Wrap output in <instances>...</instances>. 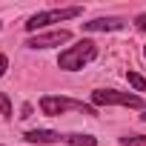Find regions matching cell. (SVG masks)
I'll list each match as a JSON object with an SVG mask.
<instances>
[{
  "label": "cell",
  "instance_id": "cell-7",
  "mask_svg": "<svg viewBox=\"0 0 146 146\" xmlns=\"http://www.w3.org/2000/svg\"><path fill=\"white\" fill-rule=\"evenodd\" d=\"M29 143H57V140H63V135L60 132H52V129H32V132H26L23 135Z\"/></svg>",
  "mask_w": 146,
  "mask_h": 146
},
{
  "label": "cell",
  "instance_id": "cell-14",
  "mask_svg": "<svg viewBox=\"0 0 146 146\" xmlns=\"http://www.w3.org/2000/svg\"><path fill=\"white\" fill-rule=\"evenodd\" d=\"M143 57H146V46H143Z\"/></svg>",
  "mask_w": 146,
  "mask_h": 146
},
{
  "label": "cell",
  "instance_id": "cell-13",
  "mask_svg": "<svg viewBox=\"0 0 146 146\" xmlns=\"http://www.w3.org/2000/svg\"><path fill=\"white\" fill-rule=\"evenodd\" d=\"M6 69H9V57H6V54H0V78L6 75Z\"/></svg>",
  "mask_w": 146,
  "mask_h": 146
},
{
  "label": "cell",
  "instance_id": "cell-15",
  "mask_svg": "<svg viewBox=\"0 0 146 146\" xmlns=\"http://www.w3.org/2000/svg\"><path fill=\"white\" fill-rule=\"evenodd\" d=\"M143 120H146V115H143Z\"/></svg>",
  "mask_w": 146,
  "mask_h": 146
},
{
  "label": "cell",
  "instance_id": "cell-9",
  "mask_svg": "<svg viewBox=\"0 0 146 146\" xmlns=\"http://www.w3.org/2000/svg\"><path fill=\"white\" fill-rule=\"evenodd\" d=\"M126 80H129V86H132L135 92H146V80L137 75V72H126Z\"/></svg>",
  "mask_w": 146,
  "mask_h": 146
},
{
  "label": "cell",
  "instance_id": "cell-11",
  "mask_svg": "<svg viewBox=\"0 0 146 146\" xmlns=\"http://www.w3.org/2000/svg\"><path fill=\"white\" fill-rule=\"evenodd\" d=\"M0 112H3V117H12V103L6 95H0Z\"/></svg>",
  "mask_w": 146,
  "mask_h": 146
},
{
  "label": "cell",
  "instance_id": "cell-12",
  "mask_svg": "<svg viewBox=\"0 0 146 146\" xmlns=\"http://www.w3.org/2000/svg\"><path fill=\"white\" fill-rule=\"evenodd\" d=\"M135 26H137V29H140V32H146V12H143V15H137V17H135Z\"/></svg>",
  "mask_w": 146,
  "mask_h": 146
},
{
  "label": "cell",
  "instance_id": "cell-6",
  "mask_svg": "<svg viewBox=\"0 0 146 146\" xmlns=\"http://www.w3.org/2000/svg\"><path fill=\"white\" fill-rule=\"evenodd\" d=\"M123 26H126L123 17H95V20L83 23V32H117Z\"/></svg>",
  "mask_w": 146,
  "mask_h": 146
},
{
  "label": "cell",
  "instance_id": "cell-8",
  "mask_svg": "<svg viewBox=\"0 0 146 146\" xmlns=\"http://www.w3.org/2000/svg\"><path fill=\"white\" fill-rule=\"evenodd\" d=\"M63 140L72 146H95L98 143V137H92V135H63Z\"/></svg>",
  "mask_w": 146,
  "mask_h": 146
},
{
  "label": "cell",
  "instance_id": "cell-4",
  "mask_svg": "<svg viewBox=\"0 0 146 146\" xmlns=\"http://www.w3.org/2000/svg\"><path fill=\"white\" fill-rule=\"evenodd\" d=\"M40 109H43V115H52V117H57V115H63V112H69V109H78V112H83V115H98V109L95 106H86V103H80V100H69V98H57V95H43L40 98Z\"/></svg>",
  "mask_w": 146,
  "mask_h": 146
},
{
  "label": "cell",
  "instance_id": "cell-5",
  "mask_svg": "<svg viewBox=\"0 0 146 146\" xmlns=\"http://www.w3.org/2000/svg\"><path fill=\"white\" fill-rule=\"evenodd\" d=\"M72 40V32L69 29H54V32H46V35H35L26 40L29 49H54V46H63Z\"/></svg>",
  "mask_w": 146,
  "mask_h": 146
},
{
  "label": "cell",
  "instance_id": "cell-2",
  "mask_svg": "<svg viewBox=\"0 0 146 146\" xmlns=\"http://www.w3.org/2000/svg\"><path fill=\"white\" fill-rule=\"evenodd\" d=\"M83 9L80 6H66V9H49V12H37L29 17L26 23V32H37V29H46L52 23H63V20H72V17H80Z\"/></svg>",
  "mask_w": 146,
  "mask_h": 146
},
{
  "label": "cell",
  "instance_id": "cell-10",
  "mask_svg": "<svg viewBox=\"0 0 146 146\" xmlns=\"http://www.w3.org/2000/svg\"><path fill=\"white\" fill-rule=\"evenodd\" d=\"M120 146H146V135H123Z\"/></svg>",
  "mask_w": 146,
  "mask_h": 146
},
{
  "label": "cell",
  "instance_id": "cell-1",
  "mask_svg": "<svg viewBox=\"0 0 146 146\" xmlns=\"http://www.w3.org/2000/svg\"><path fill=\"white\" fill-rule=\"evenodd\" d=\"M95 57H98V43H92V40H80V43H75V46H69V49L60 52L57 66H60L63 72H78V69L89 66Z\"/></svg>",
  "mask_w": 146,
  "mask_h": 146
},
{
  "label": "cell",
  "instance_id": "cell-3",
  "mask_svg": "<svg viewBox=\"0 0 146 146\" xmlns=\"http://www.w3.org/2000/svg\"><path fill=\"white\" fill-rule=\"evenodd\" d=\"M92 103H95V106H129V109H143V98H140V95H129V92H117V89H95V92H92Z\"/></svg>",
  "mask_w": 146,
  "mask_h": 146
}]
</instances>
